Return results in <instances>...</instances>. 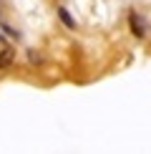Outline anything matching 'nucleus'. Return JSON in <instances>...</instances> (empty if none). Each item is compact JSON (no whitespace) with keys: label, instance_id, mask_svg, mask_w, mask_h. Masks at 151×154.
<instances>
[{"label":"nucleus","instance_id":"1","mask_svg":"<svg viewBox=\"0 0 151 154\" xmlns=\"http://www.w3.org/2000/svg\"><path fill=\"white\" fill-rule=\"evenodd\" d=\"M129 23H131V33H134L136 38H144V33H146V25H144V18H141V15H136V13H131Z\"/></svg>","mask_w":151,"mask_h":154},{"label":"nucleus","instance_id":"2","mask_svg":"<svg viewBox=\"0 0 151 154\" xmlns=\"http://www.w3.org/2000/svg\"><path fill=\"white\" fill-rule=\"evenodd\" d=\"M13 61H15V51L13 48H3V53H0V71H5Z\"/></svg>","mask_w":151,"mask_h":154},{"label":"nucleus","instance_id":"3","mask_svg":"<svg viewBox=\"0 0 151 154\" xmlns=\"http://www.w3.org/2000/svg\"><path fill=\"white\" fill-rule=\"evenodd\" d=\"M58 18H61L63 23H66V28H76V20L71 18V13H68L66 8H58Z\"/></svg>","mask_w":151,"mask_h":154},{"label":"nucleus","instance_id":"4","mask_svg":"<svg viewBox=\"0 0 151 154\" xmlns=\"http://www.w3.org/2000/svg\"><path fill=\"white\" fill-rule=\"evenodd\" d=\"M3 30H5V33H8L10 38H15V41H18V38H20V33H18V30H13L10 25H3Z\"/></svg>","mask_w":151,"mask_h":154},{"label":"nucleus","instance_id":"5","mask_svg":"<svg viewBox=\"0 0 151 154\" xmlns=\"http://www.w3.org/2000/svg\"><path fill=\"white\" fill-rule=\"evenodd\" d=\"M43 58H40V53L38 51H30V63H40Z\"/></svg>","mask_w":151,"mask_h":154}]
</instances>
